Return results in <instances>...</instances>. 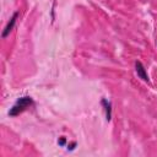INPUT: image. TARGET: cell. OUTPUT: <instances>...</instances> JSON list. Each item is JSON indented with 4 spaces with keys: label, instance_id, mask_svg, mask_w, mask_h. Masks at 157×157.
I'll return each mask as SVG.
<instances>
[{
    "label": "cell",
    "instance_id": "6da1fadb",
    "mask_svg": "<svg viewBox=\"0 0 157 157\" xmlns=\"http://www.w3.org/2000/svg\"><path fill=\"white\" fill-rule=\"evenodd\" d=\"M31 105H33V99H32V97H29V96L20 97V98L15 102V104L10 108L9 115H10V117H17V115H20L21 113H23V112H25L28 107H31Z\"/></svg>",
    "mask_w": 157,
    "mask_h": 157
},
{
    "label": "cell",
    "instance_id": "7a4b0ae2",
    "mask_svg": "<svg viewBox=\"0 0 157 157\" xmlns=\"http://www.w3.org/2000/svg\"><path fill=\"white\" fill-rule=\"evenodd\" d=\"M17 17H18V11H15L13 15H12V17L10 18V21L7 22V25H6L5 28H4L2 33H1V38H6V37L10 34V32L13 29V27H15V25H16Z\"/></svg>",
    "mask_w": 157,
    "mask_h": 157
},
{
    "label": "cell",
    "instance_id": "277c9868",
    "mask_svg": "<svg viewBox=\"0 0 157 157\" xmlns=\"http://www.w3.org/2000/svg\"><path fill=\"white\" fill-rule=\"evenodd\" d=\"M101 104L103 105L107 121H110V119H112V103H110L107 98H102V99H101Z\"/></svg>",
    "mask_w": 157,
    "mask_h": 157
},
{
    "label": "cell",
    "instance_id": "8992f818",
    "mask_svg": "<svg viewBox=\"0 0 157 157\" xmlns=\"http://www.w3.org/2000/svg\"><path fill=\"white\" fill-rule=\"evenodd\" d=\"M75 147H76V142H75V141H74V142H71L70 145H67V150H70V151H72Z\"/></svg>",
    "mask_w": 157,
    "mask_h": 157
},
{
    "label": "cell",
    "instance_id": "3957f363",
    "mask_svg": "<svg viewBox=\"0 0 157 157\" xmlns=\"http://www.w3.org/2000/svg\"><path fill=\"white\" fill-rule=\"evenodd\" d=\"M135 71H136V75L139 78H141L142 81L145 82H150V78H148V75H147V71L144 66V64L141 61H135Z\"/></svg>",
    "mask_w": 157,
    "mask_h": 157
},
{
    "label": "cell",
    "instance_id": "5b68a950",
    "mask_svg": "<svg viewBox=\"0 0 157 157\" xmlns=\"http://www.w3.org/2000/svg\"><path fill=\"white\" fill-rule=\"evenodd\" d=\"M65 142H66V139H65V136H61V137L58 140V144H59L60 146H64V145H65Z\"/></svg>",
    "mask_w": 157,
    "mask_h": 157
}]
</instances>
